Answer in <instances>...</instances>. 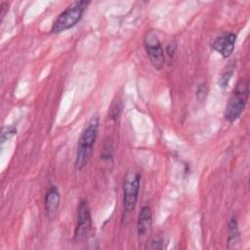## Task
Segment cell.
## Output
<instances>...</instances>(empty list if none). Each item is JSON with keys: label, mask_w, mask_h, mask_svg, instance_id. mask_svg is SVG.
Masks as SVG:
<instances>
[{"label": "cell", "mask_w": 250, "mask_h": 250, "mask_svg": "<svg viewBox=\"0 0 250 250\" xmlns=\"http://www.w3.org/2000/svg\"><path fill=\"white\" fill-rule=\"evenodd\" d=\"M207 93H208V87H207L206 83H202L197 88L196 97L199 101H203L205 99V97L207 96Z\"/></svg>", "instance_id": "cell-12"}, {"label": "cell", "mask_w": 250, "mask_h": 250, "mask_svg": "<svg viewBox=\"0 0 250 250\" xmlns=\"http://www.w3.org/2000/svg\"><path fill=\"white\" fill-rule=\"evenodd\" d=\"M98 131L99 118L98 116H93L83 129L78 141L75 158V167L77 170L83 169L88 163L98 137Z\"/></svg>", "instance_id": "cell-1"}, {"label": "cell", "mask_w": 250, "mask_h": 250, "mask_svg": "<svg viewBox=\"0 0 250 250\" xmlns=\"http://www.w3.org/2000/svg\"><path fill=\"white\" fill-rule=\"evenodd\" d=\"M16 133H17V128L15 126L4 127L1 132V143L3 144L5 141H7L9 138H11Z\"/></svg>", "instance_id": "cell-11"}, {"label": "cell", "mask_w": 250, "mask_h": 250, "mask_svg": "<svg viewBox=\"0 0 250 250\" xmlns=\"http://www.w3.org/2000/svg\"><path fill=\"white\" fill-rule=\"evenodd\" d=\"M249 95V82L246 78H241L236 84L231 96L229 99L228 104L226 106L225 118L229 122H234L238 117H240L243 112Z\"/></svg>", "instance_id": "cell-2"}, {"label": "cell", "mask_w": 250, "mask_h": 250, "mask_svg": "<svg viewBox=\"0 0 250 250\" xmlns=\"http://www.w3.org/2000/svg\"><path fill=\"white\" fill-rule=\"evenodd\" d=\"M8 7H9L8 3H5V2H3V3L0 5V8H1V21H2V19L5 17L6 12L8 11Z\"/></svg>", "instance_id": "cell-17"}, {"label": "cell", "mask_w": 250, "mask_h": 250, "mask_svg": "<svg viewBox=\"0 0 250 250\" xmlns=\"http://www.w3.org/2000/svg\"><path fill=\"white\" fill-rule=\"evenodd\" d=\"M229 70H227V72H225V73L222 75L221 79H220V85H221V87H223V88L228 85L229 80V78H230V76H231V74H232V69H231L230 71H229Z\"/></svg>", "instance_id": "cell-15"}, {"label": "cell", "mask_w": 250, "mask_h": 250, "mask_svg": "<svg viewBox=\"0 0 250 250\" xmlns=\"http://www.w3.org/2000/svg\"><path fill=\"white\" fill-rule=\"evenodd\" d=\"M60 200H61V196H60L58 188L51 187L48 192L46 193V197H45V210H46L47 217L50 220H53L54 218H56L59 210V206H60Z\"/></svg>", "instance_id": "cell-8"}, {"label": "cell", "mask_w": 250, "mask_h": 250, "mask_svg": "<svg viewBox=\"0 0 250 250\" xmlns=\"http://www.w3.org/2000/svg\"><path fill=\"white\" fill-rule=\"evenodd\" d=\"M152 223V214L148 206H144L138 216L137 229L139 236H144L149 230Z\"/></svg>", "instance_id": "cell-9"}, {"label": "cell", "mask_w": 250, "mask_h": 250, "mask_svg": "<svg viewBox=\"0 0 250 250\" xmlns=\"http://www.w3.org/2000/svg\"><path fill=\"white\" fill-rule=\"evenodd\" d=\"M118 104H119V102H118L117 104H113L111 105V107H110V109H109V112H110V113H109V116H110V118H117V116L119 115L122 106H121V105L118 106Z\"/></svg>", "instance_id": "cell-14"}, {"label": "cell", "mask_w": 250, "mask_h": 250, "mask_svg": "<svg viewBox=\"0 0 250 250\" xmlns=\"http://www.w3.org/2000/svg\"><path fill=\"white\" fill-rule=\"evenodd\" d=\"M175 52H176V44L172 43V42L169 43L166 46V54L169 56V58H172V57H174Z\"/></svg>", "instance_id": "cell-16"}, {"label": "cell", "mask_w": 250, "mask_h": 250, "mask_svg": "<svg viewBox=\"0 0 250 250\" xmlns=\"http://www.w3.org/2000/svg\"><path fill=\"white\" fill-rule=\"evenodd\" d=\"M239 229H238V224L234 217H232L229 223V248H230V245L233 244V247H235V244L239 242Z\"/></svg>", "instance_id": "cell-10"}, {"label": "cell", "mask_w": 250, "mask_h": 250, "mask_svg": "<svg viewBox=\"0 0 250 250\" xmlns=\"http://www.w3.org/2000/svg\"><path fill=\"white\" fill-rule=\"evenodd\" d=\"M92 227V218L87 201L81 200L77 209V224L74 231V240L79 241L87 236Z\"/></svg>", "instance_id": "cell-5"}, {"label": "cell", "mask_w": 250, "mask_h": 250, "mask_svg": "<svg viewBox=\"0 0 250 250\" xmlns=\"http://www.w3.org/2000/svg\"><path fill=\"white\" fill-rule=\"evenodd\" d=\"M145 46L151 64L156 69H161L165 61L164 51L157 36L153 32L147 34L145 41Z\"/></svg>", "instance_id": "cell-6"}, {"label": "cell", "mask_w": 250, "mask_h": 250, "mask_svg": "<svg viewBox=\"0 0 250 250\" xmlns=\"http://www.w3.org/2000/svg\"><path fill=\"white\" fill-rule=\"evenodd\" d=\"M162 241H163V240H162L161 238H159V237L154 238V239H152V240L149 242V245L147 244L146 248H148V249H161V248L163 247Z\"/></svg>", "instance_id": "cell-13"}, {"label": "cell", "mask_w": 250, "mask_h": 250, "mask_svg": "<svg viewBox=\"0 0 250 250\" xmlns=\"http://www.w3.org/2000/svg\"><path fill=\"white\" fill-rule=\"evenodd\" d=\"M89 5V1H75L61 13L53 23L51 31L60 33L74 26L82 18V15Z\"/></svg>", "instance_id": "cell-3"}, {"label": "cell", "mask_w": 250, "mask_h": 250, "mask_svg": "<svg viewBox=\"0 0 250 250\" xmlns=\"http://www.w3.org/2000/svg\"><path fill=\"white\" fill-rule=\"evenodd\" d=\"M235 39V34L231 32L225 33L215 39V41L212 44V48L218 53H220L224 58H228L233 52Z\"/></svg>", "instance_id": "cell-7"}, {"label": "cell", "mask_w": 250, "mask_h": 250, "mask_svg": "<svg viewBox=\"0 0 250 250\" xmlns=\"http://www.w3.org/2000/svg\"><path fill=\"white\" fill-rule=\"evenodd\" d=\"M140 183L141 175L138 173L129 175L125 180L123 188V205L127 212L135 208L140 190Z\"/></svg>", "instance_id": "cell-4"}]
</instances>
